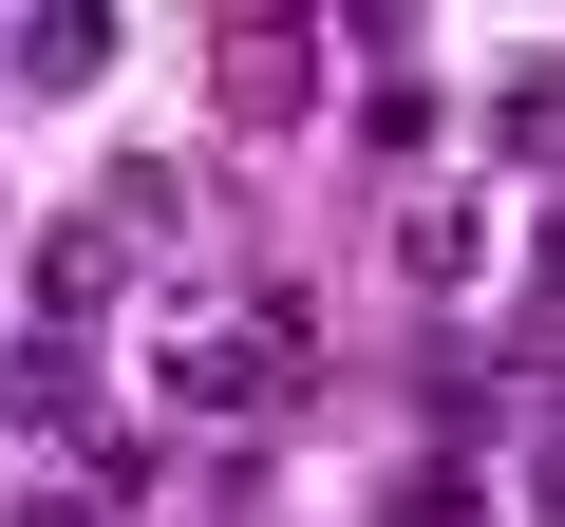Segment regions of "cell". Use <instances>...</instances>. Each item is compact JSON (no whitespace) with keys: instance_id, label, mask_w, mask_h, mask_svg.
Here are the masks:
<instances>
[{"instance_id":"1","label":"cell","mask_w":565,"mask_h":527,"mask_svg":"<svg viewBox=\"0 0 565 527\" xmlns=\"http://www.w3.org/2000/svg\"><path fill=\"white\" fill-rule=\"evenodd\" d=\"M189 415H282V396H302V302H207V321H170V358H151Z\"/></svg>"},{"instance_id":"2","label":"cell","mask_w":565,"mask_h":527,"mask_svg":"<svg viewBox=\"0 0 565 527\" xmlns=\"http://www.w3.org/2000/svg\"><path fill=\"white\" fill-rule=\"evenodd\" d=\"M207 76H226V114H245V132H282V114H302V76H321V39H302V20H226V39H207Z\"/></svg>"},{"instance_id":"3","label":"cell","mask_w":565,"mask_h":527,"mask_svg":"<svg viewBox=\"0 0 565 527\" xmlns=\"http://www.w3.org/2000/svg\"><path fill=\"white\" fill-rule=\"evenodd\" d=\"M114 283H132V226H114V207H76V226H39V340H76V321H95Z\"/></svg>"},{"instance_id":"4","label":"cell","mask_w":565,"mask_h":527,"mask_svg":"<svg viewBox=\"0 0 565 527\" xmlns=\"http://www.w3.org/2000/svg\"><path fill=\"white\" fill-rule=\"evenodd\" d=\"M0 76L76 95V76H114V20H95V0H39V20H0Z\"/></svg>"},{"instance_id":"5","label":"cell","mask_w":565,"mask_h":527,"mask_svg":"<svg viewBox=\"0 0 565 527\" xmlns=\"http://www.w3.org/2000/svg\"><path fill=\"white\" fill-rule=\"evenodd\" d=\"M490 132H509V151H527V170H565V57H527V76H509V95H490Z\"/></svg>"},{"instance_id":"6","label":"cell","mask_w":565,"mask_h":527,"mask_svg":"<svg viewBox=\"0 0 565 527\" xmlns=\"http://www.w3.org/2000/svg\"><path fill=\"white\" fill-rule=\"evenodd\" d=\"M396 527H471V471L434 452V471H396Z\"/></svg>"},{"instance_id":"7","label":"cell","mask_w":565,"mask_h":527,"mask_svg":"<svg viewBox=\"0 0 565 527\" xmlns=\"http://www.w3.org/2000/svg\"><path fill=\"white\" fill-rule=\"evenodd\" d=\"M20 527H114V508H95V490H39V508H20Z\"/></svg>"},{"instance_id":"8","label":"cell","mask_w":565,"mask_h":527,"mask_svg":"<svg viewBox=\"0 0 565 527\" xmlns=\"http://www.w3.org/2000/svg\"><path fill=\"white\" fill-rule=\"evenodd\" d=\"M527 508H546V527H565V433H546V452H527Z\"/></svg>"}]
</instances>
